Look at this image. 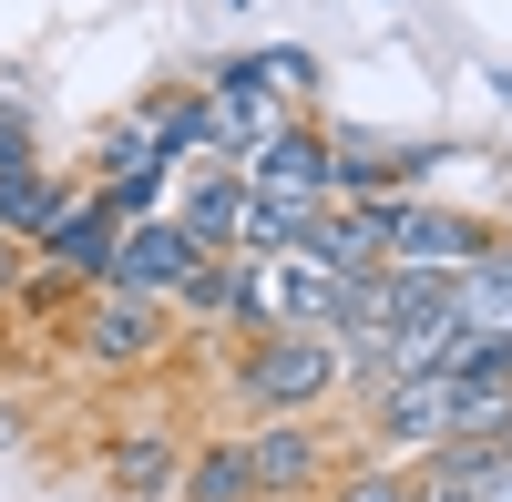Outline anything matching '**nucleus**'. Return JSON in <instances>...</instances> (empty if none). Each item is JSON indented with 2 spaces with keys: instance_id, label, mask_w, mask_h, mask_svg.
<instances>
[{
  "instance_id": "nucleus-24",
  "label": "nucleus",
  "mask_w": 512,
  "mask_h": 502,
  "mask_svg": "<svg viewBox=\"0 0 512 502\" xmlns=\"http://www.w3.org/2000/svg\"><path fill=\"white\" fill-rule=\"evenodd\" d=\"M482 82H492V93H502V103H512V62H492V72H482Z\"/></svg>"
},
{
  "instance_id": "nucleus-23",
  "label": "nucleus",
  "mask_w": 512,
  "mask_h": 502,
  "mask_svg": "<svg viewBox=\"0 0 512 502\" xmlns=\"http://www.w3.org/2000/svg\"><path fill=\"white\" fill-rule=\"evenodd\" d=\"M21 164H31V123L0 113V175H21Z\"/></svg>"
},
{
  "instance_id": "nucleus-9",
  "label": "nucleus",
  "mask_w": 512,
  "mask_h": 502,
  "mask_svg": "<svg viewBox=\"0 0 512 502\" xmlns=\"http://www.w3.org/2000/svg\"><path fill=\"white\" fill-rule=\"evenodd\" d=\"M175 216H185V236L205 246V257H236V236H246V175L226 154H205L195 175H175Z\"/></svg>"
},
{
  "instance_id": "nucleus-8",
  "label": "nucleus",
  "mask_w": 512,
  "mask_h": 502,
  "mask_svg": "<svg viewBox=\"0 0 512 502\" xmlns=\"http://www.w3.org/2000/svg\"><path fill=\"white\" fill-rule=\"evenodd\" d=\"M113 246H123V216H113L103 195H72L62 216H52V226L31 236V257H52L62 277H82V287H103V277H113Z\"/></svg>"
},
{
  "instance_id": "nucleus-27",
  "label": "nucleus",
  "mask_w": 512,
  "mask_h": 502,
  "mask_svg": "<svg viewBox=\"0 0 512 502\" xmlns=\"http://www.w3.org/2000/svg\"><path fill=\"white\" fill-rule=\"evenodd\" d=\"M502 451H512V431H502Z\"/></svg>"
},
{
  "instance_id": "nucleus-1",
  "label": "nucleus",
  "mask_w": 512,
  "mask_h": 502,
  "mask_svg": "<svg viewBox=\"0 0 512 502\" xmlns=\"http://www.w3.org/2000/svg\"><path fill=\"white\" fill-rule=\"evenodd\" d=\"M349 390V349H338V328H267V339H246L236 359V400L256 421H308Z\"/></svg>"
},
{
  "instance_id": "nucleus-19",
  "label": "nucleus",
  "mask_w": 512,
  "mask_h": 502,
  "mask_svg": "<svg viewBox=\"0 0 512 502\" xmlns=\"http://www.w3.org/2000/svg\"><path fill=\"white\" fill-rule=\"evenodd\" d=\"M318 502H420V472L410 462H338L318 482Z\"/></svg>"
},
{
  "instance_id": "nucleus-13",
  "label": "nucleus",
  "mask_w": 512,
  "mask_h": 502,
  "mask_svg": "<svg viewBox=\"0 0 512 502\" xmlns=\"http://www.w3.org/2000/svg\"><path fill=\"white\" fill-rule=\"evenodd\" d=\"M328 164H338V144L318 134V123H287L277 144L236 154V175H246V185H277V195H328Z\"/></svg>"
},
{
  "instance_id": "nucleus-14",
  "label": "nucleus",
  "mask_w": 512,
  "mask_h": 502,
  "mask_svg": "<svg viewBox=\"0 0 512 502\" xmlns=\"http://www.w3.org/2000/svg\"><path fill=\"white\" fill-rule=\"evenodd\" d=\"M297 257H318V267H338V277H359V267H379V205H318V226L297 236Z\"/></svg>"
},
{
  "instance_id": "nucleus-12",
  "label": "nucleus",
  "mask_w": 512,
  "mask_h": 502,
  "mask_svg": "<svg viewBox=\"0 0 512 502\" xmlns=\"http://www.w3.org/2000/svg\"><path fill=\"white\" fill-rule=\"evenodd\" d=\"M103 492H123V502H175L185 492L175 431H123V441H103Z\"/></svg>"
},
{
  "instance_id": "nucleus-17",
  "label": "nucleus",
  "mask_w": 512,
  "mask_h": 502,
  "mask_svg": "<svg viewBox=\"0 0 512 502\" xmlns=\"http://www.w3.org/2000/svg\"><path fill=\"white\" fill-rule=\"evenodd\" d=\"M175 502H256V451L246 441H205L185 462V492Z\"/></svg>"
},
{
  "instance_id": "nucleus-7",
  "label": "nucleus",
  "mask_w": 512,
  "mask_h": 502,
  "mask_svg": "<svg viewBox=\"0 0 512 502\" xmlns=\"http://www.w3.org/2000/svg\"><path fill=\"white\" fill-rule=\"evenodd\" d=\"M205 267V246L185 236V216L164 205V216H134L113 246V287H144V298H185V277Z\"/></svg>"
},
{
  "instance_id": "nucleus-10",
  "label": "nucleus",
  "mask_w": 512,
  "mask_h": 502,
  "mask_svg": "<svg viewBox=\"0 0 512 502\" xmlns=\"http://www.w3.org/2000/svg\"><path fill=\"white\" fill-rule=\"evenodd\" d=\"M410 472H420V502H512V451L502 441H441Z\"/></svg>"
},
{
  "instance_id": "nucleus-20",
  "label": "nucleus",
  "mask_w": 512,
  "mask_h": 502,
  "mask_svg": "<svg viewBox=\"0 0 512 502\" xmlns=\"http://www.w3.org/2000/svg\"><path fill=\"white\" fill-rule=\"evenodd\" d=\"M72 308H82V277H62L52 257H31V277H21V318H62V328H72Z\"/></svg>"
},
{
  "instance_id": "nucleus-2",
  "label": "nucleus",
  "mask_w": 512,
  "mask_h": 502,
  "mask_svg": "<svg viewBox=\"0 0 512 502\" xmlns=\"http://www.w3.org/2000/svg\"><path fill=\"white\" fill-rule=\"evenodd\" d=\"M492 226L461 216V205H431V195H379V257L410 267V277H461L472 257H492Z\"/></svg>"
},
{
  "instance_id": "nucleus-6",
  "label": "nucleus",
  "mask_w": 512,
  "mask_h": 502,
  "mask_svg": "<svg viewBox=\"0 0 512 502\" xmlns=\"http://www.w3.org/2000/svg\"><path fill=\"white\" fill-rule=\"evenodd\" d=\"M205 113H216V154H226V164H236V154H256V144H277L287 123H297V103H287V93H267L256 52H246V62H226L216 82H205Z\"/></svg>"
},
{
  "instance_id": "nucleus-26",
  "label": "nucleus",
  "mask_w": 512,
  "mask_h": 502,
  "mask_svg": "<svg viewBox=\"0 0 512 502\" xmlns=\"http://www.w3.org/2000/svg\"><path fill=\"white\" fill-rule=\"evenodd\" d=\"M226 11H256V0H226Z\"/></svg>"
},
{
  "instance_id": "nucleus-25",
  "label": "nucleus",
  "mask_w": 512,
  "mask_h": 502,
  "mask_svg": "<svg viewBox=\"0 0 512 502\" xmlns=\"http://www.w3.org/2000/svg\"><path fill=\"white\" fill-rule=\"evenodd\" d=\"M0 441H21V421H11V400H0Z\"/></svg>"
},
{
  "instance_id": "nucleus-18",
  "label": "nucleus",
  "mask_w": 512,
  "mask_h": 502,
  "mask_svg": "<svg viewBox=\"0 0 512 502\" xmlns=\"http://www.w3.org/2000/svg\"><path fill=\"white\" fill-rule=\"evenodd\" d=\"M93 195L113 205L123 226H134V216H164V205H175V164H164V154H154V164H113V175H93Z\"/></svg>"
},
{
  "instance_id": "nucleus-15",
  "label": "nucleus",
  "mask_w": 512,
  "mask_h": 502,
  "mask_svg": "<svg viewBox=\"0 0 512 502\" xmlns=\"http://www.w3.org/2000/svg\"><path fill=\"white\" fill-rule=\"evenodd\" d=\"M441 287H451V318H461V328H482V339H512V246L472 257V267L441 277Z\"/></svg>"
},
{
  "instance_id": "nucleus-21",
  "label": "nucleus",
  "mask_w": 512,
  "mask_h": 502,
  "mask_svg": "<svg viewBox=\"0 0 512 502\" xmlns=\"http://www.w3.org/2000/svg\"><path fill=\"white\" fill-rule=\"evenodd\" d=\"M256 72H267V93H287V103H308V93H318V62L297 52V41H267V52H256Z\"/></svg>"
},
{
  "instance_id": "nucleus-3",
  "label": "nucleus",
  "mask_w": 512,
  "mask_h": 502,
  "mask_svg": "<svg viewBox=\"0 0 512 502\" xmlns=\"http://www.w3.org/2000/svg\"><path fill=\"white\" fill-rule=\"evenodd\" d=\"M72 349L93 369H154L164 349H175V298H144V287H82L72 308Z\"/></svg>"
},
{
  "instance_id": "nucleus-22",
  "label": "nucleus",
  "mask_w": 512,
  "mask_h": 502,
  "mask_svg": "<svg viewBox=\"0 0 512 502\" xmlns=\"http://www.w3.org/2000/svg\"><path fill=\"white\" fill-rule=\"evenodd\" d=\"M21 277H31V236H11V226H0V318L21 308Z\"/></svg>"
},
{
  "instance_id": "nucleus-16",
  "label": "nucleus",
  "mask_w": 512,
  "mask_h": 502,
  "mask_svg": "<svg viewBox=\"0 0 512 502\" xmlns=\"http://www.w3.org/2000/svg\"><path fill=\"white\" fill-rule=\"evenodd\" d=\"M318 205H328V195H277V185H246V236H236V257H297V236L318 226Z\"/></svg>"
},
{
  "instance_id": "nucleus-11",
  "label": "nucleus",
  "mask_w": 512,
  "mask_h": 502,
  "mask_svg": "<svg viewBox=\"0 0 512 502\" xmlns=\"http://www.w3.org/2000/svg\"><path fill=\"white\" fill-rule=\"evenodd\" d=\"M338 267L318 257H256V298H267V328H328L338 318Z\"/></svg>"
},
{
  "instance_id": "nucleus-5",
  "label": "nucleus",
  "mask_w": 512,
  "mask_h": 502,
  "mask_svg": "<svg viewBox=\"0 0 512 502\" xmlns=\"http://www.w3.org/2000/svg\"><path fill=\"white\" fill-rule=\"evenodd\" d=\"M246 451H256V502H318V482L349 462V451L318 431V410L308 421H256Z\"/></svg>"
},
{
  "instance_id": "nucleus-4",
  "label": "nucleus",
  "mask_w": 512,
  "mask_h": 502,
  "mask_svg": "<svg viewBox=\"0 0 512 502\" xmlns=\"http://www.w3.org/2000/svg\"><path fill=\"white\" fill-rule=\"evenodd\" d=\"M451 410H461V380L451 369H410V380H379L369 390V431L390 462H420V451L451 441Z\"/></svg>"
}]
</instances>
